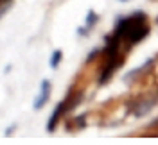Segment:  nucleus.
<instances>
[{
	"instance_id": "1",
	"label": "nucleus",
	"mask_w": 158,
	"mask_h": 145,
	"mask_svg": "<svg viewBox=\"0 0 158 145\" xmlns=\"http://www.w3.org/2000/svg\"><path fill=\"white\" fill-rule=\"evenodd\" d=\"M49 93H50V83L49 81H43L41 83V90H40V95L34 100V109H41V107L45 106V102L49 99Z\"/></svg>"
},
{
	"instance_id": "3",
	"label": "nucleus",
	"mask_w": 158,
	"mask_h": 145,
	"mask_svg": "<svg viewBox=\"0 0 158 145\" xmlns=\"http://www.w3.org/2000/svg\"><path fill=\"white\" fill-rule=\"evenodd\" d=\"M95 22H97V16H95L94 13H88V18H86V25H88V29L95 23Z\"/></svg>"
},
{
	"instance_id": "2",
	"label": "nucleus",
	"mask_w": 158,
	"mask_h": 145,
	"mask_svg": "<svg viewBox=\"0 0 158 145\" xmlns=\"http://www.w3.org/2000/svg\"><path fill=\"white\" fill-rule=\"evenodd\" d=\"M59 61H61V52H54L52 54V59H50V66L56 68L59 65Z\"/></svg>"
},
{
	"instance_id": "4",
	"label": "nucleus",
	"mask_w": 158,
	"mask_h": 145,
	"mask_svg": "<svg viewBox=\"0 0 158 145\" xmlns=\"http://www.w3.org/2000/svg\"><path fill=\"white\" fill-rule=\"evenodd\" d=\"M120 2H128V0H120Z\"/></svg>"
}]
</instances>
